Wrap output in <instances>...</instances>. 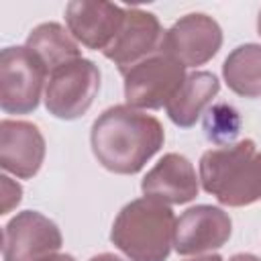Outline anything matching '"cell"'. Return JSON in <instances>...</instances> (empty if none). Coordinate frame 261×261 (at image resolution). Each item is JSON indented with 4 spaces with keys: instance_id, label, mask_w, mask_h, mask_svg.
Returning <instances> with one entry per match:
<instances>
[{
    "instance_id": "cell-1",
    "label": "cell",
    "mask_w": 261,
    "mask_h": 261,
    "mask_svg": "<svg viewBox=\"0 0 261 261\" xmlns=\"http://www.w3.org/2000/svg\"><path fill=\"white\" fill-rule=\"evenodd\" d=\"M165 133L161 122L128 104L104 110L92 124V151L102 167L130 175L161 149Z\"/></svg>"
},
{
    "instance_id": "cell-2",
    "label": "cell",
    "mask_w": 261,
    "mask_h": 261,
    "mask_svg": "<svg viewBox=\"0 0 261 261\" xmlns=\"http://www.w3.org/2000/svg\"><path fill=\"white\" fill-rule=\"evenodd\" d=\"M202 188L226 206L261 200V151L251 139L210 149L200 159Z\"/></svg>"
},
{
    "instance_id": "cell-3",
    "label": "cell",
    "mask_w": 261,
    "mask_h": 261,
    "mask_svg": "<svg viewBox=\"0 0 261 261\" xmlns=\"http://www.w3.org/2000/svg\"><path fill=\"white\" fill-rule=\"evenodd\" d=\"M173 210L153 198H139L126 204L110 232V241L130 261H165L173 247Z\"/></svg>"
},
{
    "instance_id": "cell-4",
    "label": "cell",
    "mask_w": 261,
    "mask_h": 261,
    "mask_svg": "<svg viewBox=\"0 0 261 261\" xmlns=\"http://www.w3.org/2000/svg\"><path fill=\"white\" fill-rule=\"evenodd\" d=\"M100 90V69L90 59L69 61L49 73L45 84V106L61 120H73L88 112Z\"/></svg>"
},
{
    "instance_id": "cell-5",
    "label": "cell",
    "mask_w": 261,
    "mask_h": 261,
    "mask_svg": "<svg viewBox=\"0 0 261 261\" xmlns=\"http://www.w3.org/2000/svg\"><path fill=\"white\" fill-rule=\"evenodd\" d=\"M47 71L27 47L0 53V106L6 114H29L39 106Z\"/></svg>"
},
{
    "instance_id": "cell-6",
    "label": "cell",
    "mask_w": 261,
    "mask_h": 261,
    "mask_svg": "<svg viewBox=\"0 0 261 261\" xmlns=\"http://www.w3.org/2000/svg\"><path fill=\"white\" fill-rule=\"evenodd\" d=\"M126 104L143 110L167 106L186 80V67L165 53L151 55L124 73Z\"/></svg>"
},
{
    "instance_id": "cell-7",
    "label": "cell",
    "mask_w": 261,
    "mask_h": 261,
    "mask_svg": "<svg viewBox=\"0 0 261 261\" xmlns=\"http://www.w3.org/2000/svg\"><path fill=\"white\" fill-rule=\"evenodd\" d=\"M222 45L218 22L202 12L181 16L163 35L161 53L169 55L184 67H196L210 61Z\"/></svg>"
},
{
    "instance_id": "cell-8",
    "label": "cell",
    "mask_w": 261,
    "mask_h": 261,
    "mask_svg": "<svg viewBox=\"0 0 261 261\" xmlns=\"http://www.w3.org/2000/svg\"><path fill=\"white\" fill-rule=\"evenodd\" d=\"M163 35L165 31L153 12L141 8H124V20L116 37L102 53L124 73L143 59L161 53Z\"/></svg>"
},
{
    "instance_id": "cell-9",
    "label": "cell",
    "mask_w": 261,
    "mask_h": 261,
    "mask_svg": "<svg viewBox=\"0 0 261 261\" xmlns=\"http://www.w3.org/2000/svg\"><path fill=\"white\" fill-rule=\"evenodd\" d=\"M61 232L53 220L35 210L18 212L2 237L4 261H41L61 247Z\"/></svg>"
},
{
    "instance_id": "cell-10",
    "label": "cell",
    "mask_w": 261,
    "mask_h": 261,
    "mask_svg": "<svg viewBox=\"0 0 261 261\" xmlns=\"http://www.w3.org/2000/svg\"><path fill=\"white\" fill-rule=\"evenodd\" d=\"M232 232L230 216L218 208L200 204L188 208L175 220L173 249L179 255H202L220 249Z\"/></svg>"
},
{
    "instance_id": "cell-11",
    "label": "cell",
    "mask_w": 261,
    "mask_h": 261,
    "mask_svg": "<svg viewBox=\"0 0 261 261\" xmlns=\"http://www.w3.org/2000/svg\"><path fill=\"white\" fill-rule=\"evenodd\" d=\"M124 20V8L112 2L73 0L65 6L67 31L88 49L104 51Z\"/></svg>"
},
{
    "instance_id": "cell-12",
    "label": "cell",
    "mask_w": 261,
    "mask_h": 261,
    "mask_svg": "<svg viewBox=\"0 0 261 261\" xmlns=\"http://www.w3.org/2000/svg\"><path fill=\"white\" fill-rule=\"evenodd\" d=\"M45 159V139L37 124L27 120L0 122V165L4 171L29 179Z\"/></svg>"
},
{
    "instance_id": "cell-13",
    "label": "cell",
    "mask_w": 261,
    "mask_h": 261,
    "mask_svg": "<svg viewBox=\"0 0 261 261\" xmlns=\"http://www.w3.org/2000/svg\"><path fill=\"white\" fill-rule=\"evenodd\" d=\"M141 190L147 198L163 204H186L198 196V177L188 157L179 153L163 155L143 177Z\"/></svg>"
},
{
    "instance_id": "cell-14",
    "label": "cell",
    "mask_w": 261,
    "mask_h": 261,
    "mask_svg": "<svg viewBox=\"0 0 261 261\" xmlns=\"http://www.w3.org/2000/svg\"><path fill=\"white\" fill-rule=\"evenodd\" d=\"M218 90H220V82L210 71H194L186 75L181 88L165 106L167 116L181 128L196 124V120L214 100Z\"/></svg>"
},
{
    "instance_id": "cell-15",
    "label": "cell",
    "mask_w": 261,
    "mask_h": 261,
    "mask_svg": "<svg viewBox=\"0 0 261 261\" xmlns=\"http://www.w3.org/2000/svg\"><path fill=\"white\" fill-rule=\"evenodd\" d=\"M45 67L47 77L57 67L82 57L77 41L57 22H43L31 31L24 45Z\"/></svg>"
},
{
    "instance_id": "cell-16",
    "label": "cell",
    "mask_w": 261,
    "mask_h": 261,
    "mask_svg": "<svg viewBox=\"0 0 261 261\" xmlns=\"http://www.w3.org/2000/svg\"><path fill=\"white\" fill-rule=\"evenodd\" d=\"M222 75L228 88L245 98L261 96V45L247 43L237 47L222 65Z\"/></svg>"
},
{
    "instance_id": "cell-17",
    "label": "cell",
    "mask_w": 261,
    "mask_h": 261,
    "mask_svg": "<svg viewBox=\"0 0 261 261\" xmlns=\"http://www.w3.org/2000/svg\"><path fill=\"white\" fill-rule=\"evenodd\" d=\"M0 184H2V212L0 214H8L20 202L22 188L16 181H12L8 175H2L0 177Z\"/></svg>"
},
{
    "instance_id": "cell-18",
    "label": "cell",
    "mask_w": 261,
    "mask_h": 261,
    "mask_svg": "<svg viewBox=\"0 0 261 261\" xmlns=\"http://www.w3.org/2000/svg\"><path fill=\"white\" fill-rule=\"evenodd\" d=\"M41 261H75V259L71 255H67V253H53V255H49V257H45Z\"/></svg>"
},
{
    "instance_id": "cell-19",
    "label": "cell",
    "mask_w": 261,
    "mask_h": 261,
    "mask_svg": "<svg viewBox=\"0 0 261 261\" xmlns=\"http://www.w3.org/2000/svg\"><path fill=\"white\" fill-rule=\"evenodd\" d=\"M228 261H261V259L251 255V253H239V255H232Z\"/></svg>"
},
{
    "instance_id": "cell-20",
    "label": "cell",
    "mask_w": 261,
    "mask_h": 261,
    "mask_svg": "<svg viewBox=\"0 0 261 261\" xmlns=\"http://www.w3.org/2000/svg\"><path fill=\"white\" fill-rule=\"evenodd\" d=\"M90 261H122V259L112 255V253H100V255H94Z\"/></svg>"
},
{
    "instance_id": "cell-21",
    "label": "cell",
    "mask_w": 261,
    "mask_h": 261,
    "mask_svg": "<svg viewBox=\"0 0 261 261\" xmlns=\"http://www.w3.org/2000/svg\"><path fill=\"white\" fill-rule=\"evenodd\" d=\"M188 261H222V257L220 255H200V257H194Z\"/></svg>"
},
{
    "instance_id": "cell-22",
    "label": "cell",
    "mask_w": 261,
    "mask_h": 261,
    "mask_svg": "<svg viewBox=\"0 0 261 261\" xmlns=\"http://www.w3.org/2000/svg\"><path fill=\"white\" fill-rule=\"evenodd\" d=\"M257 29H259V35H261V12H259V20H257Z\"/></svg>"
}]
</instances>
